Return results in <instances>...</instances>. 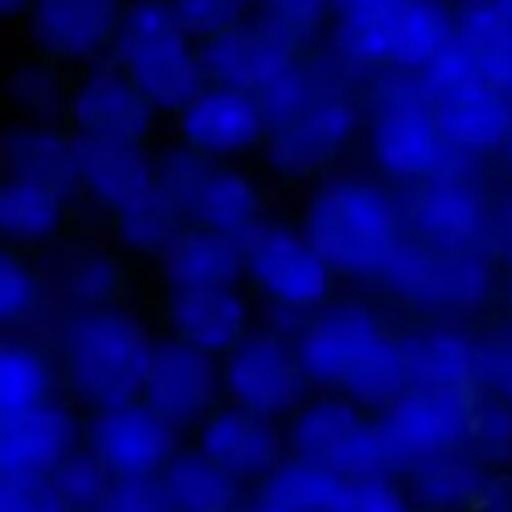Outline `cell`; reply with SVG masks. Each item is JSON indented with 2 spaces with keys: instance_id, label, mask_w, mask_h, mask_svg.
I'll return each mask as SVG.
<instances>
[{
  "instance_id": "8fae6325",
  "label": "cell",
  "mask_w": 512,
  "mask_h": 512,
  "mask_svg": "<svg viewBox=\"0 0 512 512\" xmlns=\"http://www.w3.org/2000/svg\"><path fill=\"white\" fill-rule=\"evenodd\" d=\"M490 213L478 180L470 175V160L410 183L403 205L408 235L438 250H478L480 240L488 238Z\"/></svg>"
},
{
  "instance_id": "f546056e",
  "label": "cell",
  "mask_w": 512,
  "mask_h": 512,
  "mask_svg": "<svg viewBox=\"0 0 512 512\" xmlns=\"http://www.w3.org/2000/svg\"><path fill=\"white\" fill-rule=\"evenodd\" d=\"M10 178L30 180L65 193L80 180L78 145L48 128H23L5 143Z\"/></svg>"
},
{
  "instance_id": "4dcf8cb0",
  "label": "cell",
  "mask_w": 512,
  "mask_h": 512,
  "mask_svg": "<svg viewBox=\"0 0 512 512\" xmlns=\"http://www.w3.org/2000/svg\"><path fill=\"white\" fill-rule=\"evenodd\" d=\"M165 493L178 512H233L235 478L203 453L173 455L160 475Z\"/></svg>"
},
{
  "instance_id": "836d02e7",
  "label": "cell",
  "mask_w": 512,
  "mask_h": 512,
  "mask_svg": "<svg viewBox=\"0 0 512 512\" xmlns=\"http://www.w3.org/2000/svg\"><path fill=\"white\" fill-rule=\"evenodd\" d=\"M63 223V193L30 180L8 178L0 195V225L20 243H35L55 233Z\"/></svg>"
},
{
  "instance_id": "60d3db41",
  "label": "cell",
  "mask_w": 512,
  "mask_h": 512,
  "mask_svg": "<svg viewBox=\"0 0 512 512\" xmlns=\"http://www.w3.org/2000/svg\"><path fill=\"white\" fill-rule=\"evenodd\" d=\"M333 512H408L403 495L385 480V475L373 478L343 480L335 495Z\"/></svg>"
},
{
  "instance_id": "8992f818",
  "label": "cell",
  "mask_w": 512,
  "mask_h": 512,
  "mask_svg": "<svg viewBox=\"0 0 512 512\" xmlns=\"http://www.w3.org/2000/svg\"><path fill=\"white\" fill-rule=\"evenodd\" d=\"M173 5L140 0L120 18L115 63L155 108L180 110L203 90V63L188 43Z\"/></svg>"
},
{
  "instance_id": "5b68a950",
  "label": "cell",
  "mask_w": 512,
  "mask_h": 512,
  "mask_svg": "<svg viewBox=\"0 0 512 512\" xmlns=\"http://www.w3.org/2000/svg\"><path fill=\"white\" fill-rule=\"evenodd\" d=\"M368 143L378 168L405 183L468 163V153L440 128L423 75H393L375 88Z\"/></svg>"
},
{
  "instance_id": "7402d4cb",
  "label": "cell",
  "mask_w": 512,
  "mask_h": 512,
  "mask_svg": "<svg viewBox=\"0 0 512 512\" xmlns=\"http://www.w3.org/2000/svg\"><path fill=\"white\" fill-rule=\"evenodd\" d=\"M78 135L140 143L150 125V103L125 70L103 65L80 83L70 103Z\"/></svg>"
},
{
  "instance_id": "cb8c5ba5",
  "label": "cell",
  "mask_w": 512,
  "mask_h": 512,
  "mask_svg": "<svg viewBox=\"0 0 512 512\" xmlns=\"http://www.w3.org/2000/svg\"><path fill=\"white\" fill-rule=\"evenodd\" d=\"M123 13L118 0H33L30 33L43 53L85 58L113 43Z\"/></svg>"
},
{
  "instance_id": "ab89813d",
  "label": "cell",
  "mask_w": 512,
  "mask_h": 512,
  "mask_svg": "<svg viewBox=\"0 0 512 512\" xmlns=\"http://www.w3.org/2000/svg\"><path fill=\"white\" fill-rule=\"evenodd\" d=\"M470 445L480 460L503 465L512 460V413L503 405H475Z\"/></svg>"
},
{
  "instance_id": "7c38bea8",
  "label": "cell",
  "mask_w": 512,
  "mask_h": 512,
  "mask_svg": "<svg viewBox=\"0 0 512 512\" xmlns=\"http://www.w3.org/2000/svg\"><path fill=\"white\" fill-rule=\"evenodd\" d=\"M245 273L270 300L290 310L315 308L330 293L333 268L308 235L280 225H255L240 238Z\"/></svg>"
},
{
  "instance_id": "d590c367",
  "label": "cell",
  "mask_w": 512,
  "mask_h": 512,
  "mask_svg": "<svg viewBox=\"0 0 512 512\" xmlns=\"http://www.w3.org/2000/svg\"><path fill=\"white\" fill-rule=\"evenodd\" d=\"M58 288L70 303L90 308H105L118 298L123 288V278L108 253L98 248H73L65 250L63 258L55 265Z\"/></svg>"
},
{
  "instance_id": "52a82bcc",
  "label": "cell",
  "mask_w": 512,
  "mask_h": 512,
  "mask_svg": "<svg viewBox=\"0 0 512 512\" xmlns=\"http://www.w3.org/2000/svg\"><path fill=\"white\" fill-rule=\"evenodd\" d=\"M385 290L430 318H465L490 293V265L478 250H438L413 235L378 275Z\"/></svg>"
},
{
  "instance_id": "8d00e7d4",
  "label": "cell",
  "mask_w": 512,
  "mask_h": 512,
  "mask_svg": "<svg viewBox=\"0 0 512 512\" xmlns=\"http://www.w3.org/2000/svg\"><path fill=\"white\" fill-rule=\"evenodd\" d=\"M50 483L73 512H95L115 488V473L93 453H73L53 475Z\"/></svg>"
},
{
  "instance_id": "d6a6232c",
  "label": "cell",
  "mask_w": 512,
  "mask_h": 512,
  "mask_svg": "<svg viewBox=\"0 0 512 512\" xmlns=\"http://www.w3.org/2000/svg\"><path fill=\"white\" fill-rule=\"evenodd\" d=\"M53 365L33 343H5L0 355V410L5 418L30 413L50 403Z\"/></svg>"
},
{
  "instance_id": "ffe728a7",
  "label": "cell",
  "mask_w": 512,
  "mask_h": 512,
  "mask_svg": "<svg viewBox=\"0 0 512 512\" xmlns=\"http://www.w3.org/2000/svg\"><path fill=\"white\" fill-rule=\"evenodd\" d=\"M178 113L188 148L213 158L248 150L265 135V120L255 95L225 85L203 88Z\"/></svg>"
},
{
  "instance_id": "44dd1931",
  "label": "cell",
  "mask_w": 512,
  "mask_h": 512,
  "mask_svg": "<svg viewBox=\"0 0 512 512\" xmlns=\"http://www.w3.org/2000/svg\"><path fill=\"white\" fill-rule=\"evenodd\" d=\"M75 420L63 405H40L30 413L3 420L0 460L3 478L50 480L73 455Z\"/></svg>"
},
{
  "instance_id": "9a60e30c",
  "label": "cell",
  "mask_w": 512,
  "mask_h": 512,
  "mask_svg": "<svg viewBox=\"0 0 512 512\" xmlns=\"http://www.w3.org/2000/svg\"><path fill=\"white\" fill-rule=\"evenodd\" d=\"M305 368L273 335L243 338L228 353L223 383L233 405L275 418L298 405L305 385Z\"/></svg>"
},
{
  "instance_id": "f35d334b",
  "label": "cell",
  "mask_w": 512,
  "mask_h": 512,
  "mask_svg": "<svg viewBox=\"0 0 512 512\" xmlns=\"http://www.w3.org/2000/svg\"><path fill=\"white\" fill-rule=\"evenodd\" d=\"M333 0H260L265 20L290 43L310 40L325 23Z\"/></svg>"
},
{
  "instance_id": "7a4b0ae2",
  "label": "cell",
  "mask_w": 512,
  "mask_h": 512,
  "mask_svg": "<svg viewBox=\"0 0 512 512\" xmlns=\"http://www.w3.org/2000/svg\"><path fill=\"white\" fill-rule=\"evenodd\" d=\"M305 235L333 273L375 278L408 238L398 205L378 185L355 178L335 180L315 195Z\"/></svg>"
},
{
  "instance_id": "e575fe53",
  "label": "cell",
  "mask_w": 512,
  "mask_h": 512,
  "mask_svg": "<svg viewBox=\"0 0 512 512\" xmlns=\"http://www.w3.org/2000/svg\"><path fill=\"white\" fill-rule=\"evenodd\" d=\"M333 88V78H330L323 68L293 60L278 78L270 80V83L255 95L260 115H263L265 120V135L283 128V125L293 123V120L300 118L303 113H308V110L315 108V105H318Z\"/></svg>"
},
{
  "instance_id": "ba28073f",
  "label": "cell",
  "mask_w": 512,
  "mask_h": 512,
  "mask_svg": "<svg viewBox=\"0 0 512 512\" xmlns=\"http://www.w3.org/2000/svg\"><path fill=\"white\" fill-rule=\"evenodd\" d=\"M158 185L180 220L195 228L243 238L258 220L253 185L213 155L193 148L168 150L155 163Z\"/></svg>"
},
{
  "instance_id": "83f0119b",
  "label": "cell",
  "mask_w": 512,
  "mask_h": 512,
  "mask_svg": "<svg viewBox=\"0 0 512 512\" xmlns=\"http://www.w3.org/2000/svg\"><path fill=\"white\" fill-rule=\"evenodd\" d=\"M455 43L500 88H512V18L498 0H460Z\"/></svg>"
},
{
  "instance_id": "e0dca14e",
  "label": "cell",
  "mask_w": 512,
  "mask_h": 512,
  "mask_svg": "<svg viewBox=\"0 0 512 512\" xmlns=\"http://www.w3.org/2000/svg\"><path fill=\"white\" fill-rule=\"evenodd\" d=\"M223 375L218 373L215 355L185 343L155 345L145 378L143 398L173 425L203 418L218 395Z\"/></svg>"
},
{
  "instance_id": "2e32d148",
  "label": "cell",
  "mask_w": 512,
  "mask_h": 512,
  "mask_svg": "<svg viewBox=\"0 0 512 512\" xmlns=\"http://www.w3.org/2000/svg\"><path fill=\"white\" fill-rule=\"evenodd\" d=\"M75 145L80 183L88 185L90 193L115 215V220L165 200L155 163L145 158L140 143L78 135Z\"/></svg>"
},
{
  "instance_id": "d4e9b609",
  "label": "cell",
  "mask_w": 512,
  "mask_h": 512,
  "mask_svg": "<svg viewBox=\"0 0 512 512\" xmlns=\"http://www.w3.org/2000/svg\"><path fill=\"white\" fill-rule=\"evenodd\" d=\"M405 390L428 395H458L475 398L473 343L445 328L415 330L400 338Z\"/></svg>"
},
{
  "instance_id": "277c9868",
  "label": "cell",
  "mask_w": 512,
  "mask_h": 512,
  "mask_svg": "<svg viewBox=\"0 0 512 512\" xmlns=\"http://www.w3.org/2000/svg\"><path fill=\"white\" fill-rule=\"evenodd\" d=\"M453 35L443 0H335L338 48L360 65L425 68Z\"/></svg>"
},
{
  "instance_id": "74e56055",
  "label": "cell",
  "mask_w": 512,
  "mask_h": 512,
  "mask_svg": "<svg viewBox=\"0 0 512 512\" xmlns=\"http://www.w3.org/2000/svg\"><path fill=\"white\" fill-rule=\"evenodd\" d=\"M43 313V285L38 275L15 258L5 253L0 265V315L5 325H28L35 323Z\"/></svg>"
},
{
  "instance_id": "3957f363",
  "label": "cell",
  "mask_w": 512,
  "mask_h": 512,
  "mask_svg": "<svg viewBox=\"0 0 512 512\" xmlns=\"http://www.w3.org/2000/svg\"><path fill=\"white\" fill-rule=\"evenodd\" d=\"M60 350L75 393L110 408L140 400L155 345L133 315L90 308L65 325Z\"/></svg>"
},
{
  "instance_id": "6da1fadb",
  "label": "cell",
  "mask_w": 512,
  "mask_h": 512,
  "mask_svg": "<svg viewBox=\"0 0 512 512\" xmlns=\"http://www.w3.org/2000/svg\"><path fill=\"white\" fill-rule=\"evenodd\" d=\"M305 373L365 408L385 410L405 393L400 335L360 305L325 310L303 330Z\"/></svg>"
},
{
  "instance_id": "ac0fdd59",
  "label": "cell",
  "mask_w": 512,
  "mask_h": 512,
  "mask_svg": "<svg viewBox=\"0 0 512 512\" xmlns=\"http://www.w3.org/2000/svg\"><path fill=\"white\" fill-rule=\"evenodd\" d=\"M295 60L293 43L268 23H233L203 40L200 63L215 85L258 95Z\"/></svg>"
},
{
  "instance_id": "603a6c76",
  "label": "cell",
  "mask_w": 512,
  "mask_h": 512,
  "mask_svg": "<svg viewBox=\"0 0 512 512\" xmlns=\"http://www.w3.org/2000/svg\"><path fill=\"white\" fill-rule=\"evenodd\" d=\"M200 453L233 478H265L283 463V440L270 418L233 405L205 418Z\"/></svg>"
},
{
  "instance_id": "f6af8a7d",
  "label": "cell",
  "mask_w": 512,
  "mask_h": 512,
  "mask_svg": "<svg viewBox=\"0 0 512 512\" xmlns=\"http://www.w3.org/2000/svg\"><path fill=\"white\" fill-rule=\"evenodd\" d=\"M30 3H33V0H0V10H3L5 18H13V15L30 8Z\"/></svg>"
},
{
  "instance_id": "4316f807",
  "label": "cell",
  "mask_w": 512,
  "mask_h": 512,
  "mask_svg": "<svg viewBox=\"0 0 512 512\" xmlns=\"http://www.w3.org/2000/svg\"><path fill=\"white\" fill-rule=\"evenodd\" d=\"M163 270L173 288H233L245 270L243 248L238 238L193 225L165 248Z\"/></svg>"
},
{
  "instance_id": "9c48e42d",
  "label": "cell",
  "mask_w": 512,
  "mask_h": 512,
  "mask_svg": "<svg viewBox=\"0 0 512 512\" xmlns=\"http://www.w3.org/2000/svg\"><path fill=\"white\" fill-rule=\"evenodd\" d=\"M430 105L455 148L488 150L510 135V118L500 88L490 83L453 40L423 68Z\"/></svg>"
},
{
  "instance_id": "30bf717a",
  "label": "cell",
  "mask_w": 512,
  "mask_h": 512,
  "mask_svg": "<svg viewBox=\"0 0 512 512\" xmlns=\"http://www.w3.org/2000/svg\"><path fill=\"white\" fill-rule=\"evenodd\" d=\"M293 455L328 465L343 480L398 470L380 420H368L343 400H320L300 410L290 428Z\"/></svg>"
},
{
  "instance_id": "5bb4252c",
  "label": "cell",
  "mask_w": 512,
  "mask_h": 512,
  "mask_svg": "<svg viewBox=\"0 0 512 512\" xmlns=\"http://www.w3.org/2000/svg\"><path fill=\"white\" fill-rule=\"evenodd\" d=\"M175 425L143 400L100 408L90 423V450L115 478H153L175 455Z\"/></svg>"
},
{
  "instance_id": "b9f144b4",
  "label": "cell",
  "mask_w": 512,
  "mask_h": 512,
  "mask_svg": "<svg viewBox=\"0 0 512 512\" xmlns=\"http://www.w3.org/2000/svg\"><path fill=\"white\" fill-rule=\"evenodd\" d=\"M95 512H178V508L160 480L120 478Z\"/></svg>"
},
{
  "instance_id": "4fadbf2b",
  "label": "cell",
  "mask_w": 512,
  "mask_h": 512,
  "mask_svg": "<svg viewBox=\"0 0 512 512\" xmlns=\"http://www.w3.org/2000/svg\"><path fill=\"white\" fill-rule=\"evenodd\" d=\"M478 398L428 395L405 390L380 415L398 468H418L440 455L460 453L470 445Z\"/></svg>"
},
{
  "instance_id": "484cf974",
  "label": "cell",
  "mask_w": 512,
  "mask_h": 512,
  "mask_svg": "<svg viewBox=\"0 0 512 512\" xmlns=\"http://www.w3.org/2000/svg\"><path fill=\"white\" fill-rule=\"evenodd\" d=\"M168 318L175 338L210 355L230 353L245 338V303L230 288H173Z\"/></svg>"
},
{
  "instance_id": "1f68e13d",
  "label": "cell",
  "mask_w": 512,
  "mask_h": 512,
  "mask_svg": "<svg viewBox=\"0 0 512 512\" xmlns=\"http://www.w3.org/2000/svg\"><path fill=\"white\" fill-rule=\"evenodd\" d=\"M415 493L435 510H465L488 505L490 488L475 458L460 453L440 455L415 468Z\"/></svg>"
},
{
  "instance_id": "f1b7e54d",
  "label": "cell",
  "mask_w": 512,
  "mask_h": 512,
  "mask_svg": "<svg viewBox=\"0 0 512 512\" xmlns=\"http://www.w3.org/2000/svg\"><path fill=\"white\" fill-rule=\"evenodd\" d=\"M340 483L328 465L293 455L265 475L255 512H333Z\"/></svg>"
},
{
  "instance_id": "7bdbcfd3",
  "label": "cell",
  "mask_w": 512,
  "mask_h": 512,
  "mask_svg": "<svg viewBox=\"0 0 512 512\" xmlns=\"http://www.w3.org/2000/svg\"><path fill=\"white\" fill-rule=\"evenodd\" d=\"M173 13L190 35L210 38L238 23L240 0H173Z\"/></svg>"
},
{
  "instance_id": "ee69618b",
  "label": "cell",
  "mask_w": 512,
  "mask_h": 512,
  "mask_svg": "<svg viewBox=\"0 0 512 512\" xmlns=\"http://www.w3.org/2000/svg\"><path fill=\"white\" fill-rule=\"evenodd\" d=\"M0 512H73L50 480L3 478Z\"/></svg>"
},
{
  "instance_id": "bcb514c9",
  "label": "cell",
  "mask_w": 512,
  "mask_h": 512,
  "mask_svg": "<svg viewBox=\"0 0 512 512\" xmlns=\"http://www.w3.org/2000/svg\"><path fill=\"white\" fill-rule=\"evenodd\" d=\"M498 5L512 18V0H498Z\"/></svg>"
},
{
  "instance_id": "7dc6e473",
  "label": "cell",
  "mask_w": 512,
  "mask_h": 512,
  "mask_svg": "<svg viewBox=\"0 0 512 512\" xmlns=\"http://www.w3.org/2000/svg\"><path fill=\"white\" fill-rule=\"evenodd\" d=\"M233 512H235V510H233Z\"/></svg>"
},
{
  "instance_id": "d6986e66",
  "label": "cell",
  "mask_w": 512,
  "mask_h": 512,
  "mask_svg": "<svg viewBox=\"0 0 512 512\" xmlns=\"http://www.w3.org/2000/svg\"><path fill=\"white\" fill-rule=\"evenodd\" d=\"M358 125L353 100L335 85L315 108L268 133V153L280 170L310 175L333 163Z\"/></svg>"
}]
</instances>
